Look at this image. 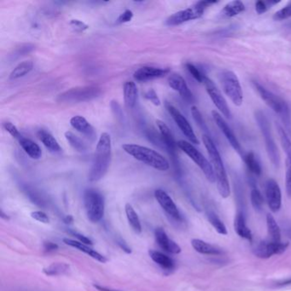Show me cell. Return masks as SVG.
I'll list each match as a JSON object with an SVG mask.
<instances>
[{
  "instance_id": "cell-1",
  "label": "cell",
  "mask_w": 291,
  "mask_h": 291,
  "mask_svg": "<svg viewBox=\"0 0 291 291\" xmlns=\"http://www.w3.org/2000/svg\"><path fill=\"white\" fill-rule=\"evenodd\" d=\"M111 150L110 135L107 133H102L97 142L93 163L88 176L91 182H97L107 173L111 161Z\"/></svg>"
},
{
  "instance_id": "cell-2",
  "label": "cell",
  "mask_w": 291,
  "mask_h": 291,
  "mask_svg": "<svg viewBox=\"0 0 291 291\" xmlns=\"http://www.w3.org/2000/svg\"><path fill=\"white\" fill-rule=\"evenodd\" d=\"M202 142L210 156L211 164L215 174L217 189L219 195L223 198H227L230 194V184L219 151L216 147L215 144L212 140V138L209 135L204 134L202 136Z\"/></svg>"
},
{
  "instance_id": "cell-3",
  "label": "cell",
  "mask_w": 291,
  "mask_h": 291,
  "mask_svg": "<svg viewBox=\"0 0 291 291\" xmlns=\"http://www.w3.org/2000/svg\"><path fill=\"white\" fill-rule=\"evenodd\" d=\"M123 149L133 158L159 171H167L170 168L168 161L163 155L150 148L138 144H123Z\"/></svg>"
},
{
  "instance_id": "cell-4",
  "label": "cell",
  "mask_w": 291,
  "mask_h": 291,
  "mask_svg": "<svg viewBox=\"0 0 291 291\" xmlns=\"http://www.w3.org/2000/svg\"><path fill=\"white\" fill-rule=\"evenodd\" d=\"M255 89L258 92L260 97L273 111L279 115L282 122L284 123L285 129L291 134V109L287 103L281 97L273 93L271 91L262 87L260 84L254 82Z\"/></svg>"
},
{
  "instance_id": "cell-5",
  "label": "cell",
  "mask_w": 291,
  "mask_h": 291,
  "mask_svg": "<svg viewBox=\"0 0 291 291\" xmlns=\"http://www.w3.org/2000/svg\"><path fill=\"white\" fill-rule=\"evenodd\" d=\"M255 119H256L257 124L260 129V132L262 133L263 138L265 139L267 155L269 156V159L273 165L275 166L276 168H278L279 163H280V155H279L277 145L275 144V141H274L273 134H272L269 121L265 114L260 111L255 113Z\"/></svg>"
},
{
  "instance_id": "cell-6",
  "label": "cell",
  "mask_w": 291,
  "mask_h": 291,
  "mask_svg": "<svg viewBox=\"0 0 291 291\" xmlns=\"http://www.w3.org/2000/svg\"><path fill=\"white\" fill-rule=\"evenodd\" d=\"M84 205L87 218L92 223H97L105 215V199L100 192L89 189L84 193Z\"/></svg>"
},
{
  "instance_id": "cell-7",
  "label": "cell",
  "mask_w": 291,
  "mask_h": 291,
  "mask_svg": "<svg viewBox=\"0 0 291 291\" xmlns=\"http://www.w3.org/2000/svg\"><path fill=\"white\" fill-rule=\"evenodd\" d=\"M177 145L201 168L202 173H204L205 176L209 182L211 183L216 182L215 174L214 172L212 164L209 163L204 155H202L198 149H196L193 146V144L187 141L180 140L177 143Z\"/></svg>"
},
{
  "instance_id": "cell-8",
  "label": "cell",
  "mask_w": 291,
  "mask_h": 291,
  "mask_svg": "<svg viewBox=\"0 0 291 291\" xmlns=\"http://www.w3.org/2000/svg\"><path fill=\"white\" fill-rule=\"evenodd\" d=\"M216 1H199L188 9L180 11L170 15L167 19L166 23L168 26H178L189 22L191 20L200 18L204 13L205 10L209 7V5L215 4Z\"/></svg>"
},
{
  "instance_id": "cell-9",
  "label": "cell",
  "mask_w": 291,
  "mask_h": 291,
  "mask_svg": "<svg viewBox=\"0 0 291 291\" xmlns=\"http://www.w3.org/2000/svg\"><path fill=\"white\" fill-rule=\"evenodd\" d=\"M221 85L224 92L236 106H241L244 101V92L237 75L230 70L221 74Z\"/></svg>"
},
{
  "instance_id": "cell-10",
  "label": "cell",
  "mask_w": 291,
  "mask_h": 291,
  "mask_svg": "<svg viewBox=\"0 0 291 291\" xmlns=\"http://www.w3.org/2000/svg\"><path fill=\"white\" fill-rule=\"evenodd\" d=\"M101 89L97 87H83L72 88L60 94L58 100L61 103H79L92 100L100 95Z\"/></svg>"
},
{
  "instance_id": "cell-11",
  "label": "cell",
  "mask_w": 291,
  "mask_h": 291,
  "mask_svg": "<svg viewBox=\"0 0 291 291\" xmlns=\"http://www.w3.org/2000/svg\"><path fill=\"white\" fill-rule=\"evenodd\" d=\"M289 247V243H275L271 240H264L255 245L253 249L254 255L260 259H268L274 255H281Z\"/></svg>"
},
{
  "instance_id": "cell-12",
  "label": "cell",
  "mask_w": 291,
  "mask_h": 291,
  "mask_svg": "<svg viewBox=\"0 0 291 291\" xmlns=\"http://www.w3.org/2000/svg\"><path fill=\"white\" fill-rule=\"evenodd\" d=\"M203 84H204L206 91H207L209 97L211 98V100L213 101L214 105H215L219 112L226 118L230 119L231 117L230 108L228 107L227 101L225 99V97H223V95L221 93V92L219 91V88L217 87L212 79H209V77H207V76L205 77Z\"/></svg>"
},
{
  "instance_id": "cell-13",
  "label": "cell",
  "mask_w": 291,
  "mask_h": 291,
  "mask_svg": "<svg viewBox=\"0 0 291 291\" xmlns=\"http://www.w3.org/2000/svg\"><path fill=\"white\" fill-rule=\"evenodd\" d=\"M166 107L169 114L173 119V121L176 123L177 126H179L180 131L183 133L184 136L186 137L188 140L190 141L191 144H199L198 137L196 136L192 126L187 121L186 118L180 113V110L170 104H167Z\"/></svg>"
},
{
  "instance_id": "cell-14",
  "label": "cell",
  "mask_w": 291,
  "mask_h": 291,
  "mask_svg": "<svg viewBox=\"0 0 291 291\" xmlns=\"http://www.w3.org/2000/svg\"><path fill=\"white\" fill-rule=\"evenodd\" d=\"M277 132L280 138L281 145L284 149V153L286 155L285 160V186L288 196L291 197V140L288 135L287 132L280 126H277Z\"/></svg>"
},
{
  "instance_id": "cell-15",
  "label": "cell",
  "mask_w": 291,
  "mask_h": 291,
  "mask_svg": "<svg viewBox=\"0 0 291 291\" xmlns=\"http://www.w3.org/2000/svg\"><path fill=\"white\" fill-rule=\"evenodd\" d=\"M266 197L271 211L277 213L282 205V193L278 184L274 180H268L266 184Z\"/></svg>"
},
{
  "instance_id": "cell-16",
  "label": "cell",
  "mask_w": 291,
  "mask_h": 291,
  "mask_svg": "<svg viewBox=\"0 0 291 291\" xmlns=\"http://www.w3.org/2000/svg\"><path fill=\"white\" fill-rule=\"evenodd\" d=\"M212 116L216 125L219 127V130L223 133L227 141L230 144V146L233 148L237 153L242 154V147L240 143H239V141L237 140V137L234 134L232 130L230 129V126L227 125V123H226V121L224 120L223 117L215 110H213Z\"/></svg>"
},
{
  "instance_id": "cell-17",
  "label": "cell",
  "mask_w": 291,
  "mask_h": 291,
  "mask_svg": "<svg viewBox=\"0 0 291 291\" xmlns=\"http://www.w3.org/2000/svg\"><path fill=\"white\" fill-rule=\"evenodd\" d=\"M155 198L159 204L162 207V209L165 211L169 216L176 220H181V214L179 209L177 208L176 204L174 203L173 199L169 197V195L163 190H156L155 191Z\"/></svg>"
},
{
  "instance_id": "cell-18",
  "label": "cell",
  "mask_w": 291,
  "mask_h": 291,
  "mask_svg": "<svg viewBox=\"0 0 291 291\" xmlns=\"http://www.w3.org/2000/svg\"><path fill=\"white\" fill-rule=\"evenodd\" d=\"M169 68H159L154 67H142L134 73L133 77L138 81H147L151 79H158L168 74Z\"/></svg>"
},
{
  "instance_id": "cell-19",
  "label": "cell",
  "mask_w": 291,
  "mask_h": 291,
  "mask_svg": "<svg viewBox=\"0 0 291 291\" xmlns=\"http://www.w3.org/2000/svg\"><path fill=\"white\" fill-rule=\"evenodd\" d=\"M168 84L169 87L178 92L184 100L187 102H192L194 100L192 92L189 89L185 80L182 76L177 74H173L172 76H169Z\"/></svg>"
},
{
  "instance_id": "cell-20",
  "label": "cell",
  "mask_w": 291,
  "mask_h": 291,
  "mask_svg": "<svg viewBox=\"0 0 291 291\" xmlns=\"http://www.w3.org/2000/svg\"><path fill=\"white\" fill-rule=\"evenodd\" d=\"M155 237L156 243L166 252H168V253L174 254V255L180 254L181 252V248L177 245L175 242L169 238L164 229H162L161 227L156 228L155 231Z\"/></svg>"
},
{
  "instance_id": "cell-21",
  "label": "cell",
  "mask_w": 291,
  "mask_h": 291,
  "mask_svg": "<svg viewBox=\"0 0 291 291\" xmlns=\"http://www.w3.org/2000/svg\"><path fill=\"white\" fill-rule=\"evenodd\" d=\"M63 243L65 245H68V246L73 247V248H77L79 251L87 254V255H89L90 257L93 258L94 260H96L99 262L106 263L108 260L107 258L104 255H101L100 253L94 250L90 247H88L87 245H84L79 241H76V240H72V239H69V238H64Z\"/></svg>"
},
{
  "instance_id": "cell-22",
  "label": "cell",
  "mask_w": 291,
  "mask_h": 291,
  "mask_svg": "<svg viewBox=\"0 0 291 291\" xmlns=\"http://www.w3.org/2000/svg\"><path fill=\"white\" fill-rule=\"evenodd\" d=\"M70 125L74 129L87 137L93 138L95 136L93 127L87 122V119L84 118L81 115H76L70 119Z\"/></svg>"
},
{
  "instance_id": "cell-23",
  "label": "cell",
  "mask_w": 291,
  "mask_h": 291,
  "mask_svg": "<svg viewBox=\"0 0 291 291\" xmlns=\"http://www.w3.org/2000/svg\"><path fill=\"white\" fill-rule=\"evenodd\" d=\"M234 230L239 237L247 239L248 241H251V230L247 227L245 215L242 212H237L236 214L234 219Z\"/></svg>"
},
{
  "instance_id": "cell-24",
  "label": "cell",
  "mask_w": 291,
  "mask_h": 291,
  "mask_svg": "<svg viewBox=\"0 0 291 291\" xmlns=\"http://www.w3.org/2000/svg\"><path fill=\"white\" fill-rule=\"evenodd\" d=\"M156 126L158 127L164 144L168 147L169 150L175 151V149H176L178 145H177V143L174 140L173 134L171 133V130L168 126V125L165 123H163L161 120H156Z\"/></svg>"
},
{
  "instance_id": "cell-25",
  "label": "cell",
  "mask_w": 291,
  "mask_h": 291,
  "mask_svg": "<svg viewBox=\"0 0 291 291\" xmlns=\"http://www.w3.org/2000/svg\"><path fill=\"white\" fill-rule=\"evenodd\" d=\"M18 140L21 147L25 151L26 154L31 158L37 160L42 156V151L36 143H34L31 139L26 138L24 137H22Z\"/></svg>"
},
{
  "instance_id": "cell-26",
  "label": "cell",
  "mask_w": 291,
  "mask_h": 291,
  "mask_svg": "<svg viewBox=\"0 0 291 291\" xmlns=\"http://www.w3.org/2000/svg\"><path fill=\"white\" fill-rule=\"evenodd\" d=\"M191 245L196 251L202 255H218L222 253L219 248L201 239H192Z\"/></svg>"
},
{
  "instance_id": "cell-27",
  "label": "cell",
  "mask_w": 291,
  "mask_h": 291,
  "mask_svg": "<svg viewBox=\"0 0 291 291\" xmlns=\"http://www.w3.org/2000/svg\"><path fill=\"white\" fill-rule=\"evenodd\" d=\"M124 100L126 106L132 108L135 106L138 99V88L136 84L133 81H126L123 87Z\"/></svg>"
},
{
  "instance_id": "cell-28",
  "label": "cell",
  "mask_w": 291,
  "mask_h": 291,
  "mask_svg": "<svg viewBox=\"0 0 291 291\" xmlns=\"http://www.w3.org/2000/svg\"><path fill=\"white\" fill-rule=\"evenodd\" d=\"M149 255L151 256L153 261H155L159 266H162L163 269L173 270L174 268V261L168 255L162 254L161 252L151 249L149 250Z\"/></svg>"
},
{
  "instance_id": "cell-29",
  "label": "cell",
  "mask_w": 291,
  "mask_h": 291,
  "mask_svg": "<svg viewBox=\"0 0 291 291\" xmlns=\"http://www.w3.org/2000/svg\"><path fill=\"white\" fill-rule=\"evenodd\" d=\"M38 137L44 145L51 152H59L61 151L58 141L50 133H47L45 130H40L38 132Z\"/></svg>"
},
{
  "instance_id": "cell-30",
  "label": "cell",
  "mask_w": 291,
  "mask_h": 291,
  "mask_svg": "<svg viewBox=\"0 0 291 291\" xmlns=\"http://www.w3.org/2000/svg\"><path fill=\"white\" fill-rule=\"evenodd\" d=\"M266 226H267V230H268V235H269V240L275 242V243L281 242L280 227H278L277 221L275 220L274 217L270 214L266 215Z\"/></svg>"
},
{
  "instance_id": "cell-31",
  "label": "cell",
  "mask_w": 291,
  "mask_h": 291,
  "mask_svg": "<svg viewBox=\"0 0 291 291\" xmlns=\"http://www.w3.org/2000/svg\"><path fill=\"white\" fill-rule=\"evenodd\" d=\"M245 11V5L242 1L234 0L225 5L221 14L227 17H234Z\"/></svg>"
},
{
  "instance_id": "cell-32",
  "label": "cell",
  "mask_w": 291,
  "mask_h": 291,
  "mask_svg": "<svg viewBox=\"0 0 291 291\" xmlns=\"http://www.w3.org/2000/svg\"><path fill=\"white\" fill-rule=\"evenodd\" d=\"M125 211H126V217L128 219L130 226L133 228V230L137 234H140L142 232V227H141L140 219L136 211L134 210L133 206L130 203H126L125 206Z\"/></svg>"
},
{
  "instance_id": "cell-33",
  "label": "cell",
  "mask_w": 291,
  "mask_h": 291,
  "mask_svg": "<svg viewBox=\"0 0 291 291\" xmlns=\"http://www.w3.org/2000/svg\"><path fill=\"white\" fill-rule=\"evenodd\" d=\"M33 68V63L31 61H24L19 63L15 68L12 70V72L10 75V79H15L22 78L26 75H28L29 72L32 71Z\"/></svg>"
},
{
  "instance_id": "cell-34",
  "label": "cell",
  "mask_w": 291,
  "mask_h": 291,
  "mask_svg": "<svg viewBox=\"0 0 291 291\" xmlns=\"http://www.w3.org/2000/svg\"><path fill=\"white\" fill-rule=\"evenodd\" d=\"M69 266L63 262L52 263L51 265L44 268L43 273L46 276H60L68 273Z\"/></svg>"
},
{
  "instance_id": "cell-35",
  "label": "cell",
  "mask_w": 291,
  "mask_h": 291,
  "mask_svg": "<svg viewBox=\"0 0 291 291\" xmlns=\"http://www.w3.org/2000/svg\"><path fill=\"white\" fill-rule=\"evenodd\" d=\"M207 217L209 219V223L212 225L213 227L215 229L216 231L220 235H227V229L222 220L219 219V216L213 211L207 213Z\"/></svg>"
},
{
  "instance_id": "cell-36",
  "label": "cell",
  "mask_w": 291,
  "mask_h": 291,
  "mask_svg": "<svg viewBox=\"0 0 291 291\" xmlns=\"http://www.w3.org/2000/svg\"><path fill=\"white\" fill-rule=\"evenodd\" d=\"M245 162L248 170L254 173L255 175L259 176L261 173V167L260 165L259 162L255 158V155L253 152H249L245 155Z\"/></svg>"
},
{
  "instance_id": "cell-37",
  "label": "cell",
  "mask_w": 291,
  "mask_h": 291,
  "mask_svg": "<svg viewBox=\"0 0 291 291\" xmlns=\"http://www.w3.org/2000/svg\"><path fill=\"white\" fill-rule=\"evenodd\" d=\"M65 138L66 139L68 140L69 144L72 146L76 151H79V152H84V151H87V146L86 144H84L79 137L76 136L74 133L71 132H66L65 133Z\"/></svg>"
},
{
  "instance_id": "cell-38",
  "label": "cell",
  "mask_w": 291,
  "mask_h": 291,
  "mask_svg": "<svg viewBox=\"0 0 291 291\" xmlns=\"http://www.w3.org/2000/svg\"><path fill=\"white\" fill-rule=\"evenodd\" d=\"M250 199H251L252 206L254 207V209L256 211L261 210L264 199H263L261 192L257 188H254L252 190L251 193H250Z\"/></svg>"
},
{
  "instance_id": "cell-39",
  "label": "cell",
  "mask_w": 291,
  "mask_h": 291,
  "mask_svg": "<svg viewBox=\"0 0 291 291\" xmlns=\"http://www.w3.org/2000/svg\"><path fill=\"white\" fill-rule=\"evenodd\" d=\"M291 16V2L289 4L284 6V8H282L281 10L277 11L274 15H273V19L275 21H283L285 19L290 18Z\"/></svg>"
},
{
  "instance_id": "cell-40",
  "label": "cell",
  "mask_w": 291,
  "mask_h": 291,
  "mask_svg": "<svg viewBox=\"0 0 291 291\" xmlns=\"http://www.w3.org/2000/svg\"><path fill=\"white\" fill-rule=\"evenodd\" d=\"M185 66H186L187 70L190 72V74L192 76V77H193L197 81H198L199 83H203L205 77H206V76H205L203 73L201 72L196 66L191 64V63H187Z\"/></svg>"
},
{
  "instance_id": "cell-41",
  "label": "cell",
  "mask_w": 291,
  "mask_h": 291,
  "mask_svg": "<svg viewBox=\"0 0 291 291\" xmlns=\"http://www.w3.org/2000/svg\"><path fill=\"white\" fill-rule=\"evenodd\" d=\"M191 115L194 118L195 122L197 123L198 126L201 127V129L204 130V131H208V127L206 126V124L204 123V120L202 118V115H201V113L199 111L198 107L196 106H192L191 107Z\"/></svg>"
},
{
  "instance_id": "cell-42",
  "label": "cell",
  "mask_w": 291,
  "mask_h": 291,
  "mask_svg": "<svg viewBox=\"0 0 291 291\" xmlns=\"http://www.w3.org/2000/svg\"><path fill=\"white\" fill-rule=\"evenodd\" d=\"M4 128L15 138L20 139L22 137L21 135V133H19L18 129L16 128V126H14L11 123H4Z\"/></svg>"
},
{
  "instance_id": "cell-43",
  "label": "cell",
  "mask_w": 291,
  "mask_h": 291,
  "mask_svg": "<svg viewBox=\"0 0 291 291\" xmlns=\"http://www.w3.org/2000/svg\"><path fill=\"white\" fill-rule=\"evenodd\" d=\"M31 217L37 221H40L41 223L48 224L50 222V219L46 213L43 211H34L31 213Z\"/></svg>"
},
{
  "instance_id": "cell-44",
  "label": "cell",
  "mask_w": 291,
  "mask_h": 291,
  "mask_svg": "<svg viewBox=\"0 0 291 291\" xmlns=\"http://www.w3.org/2000/svg\"><path fill=\"white\" fill-rule=\"evenodd\" d=\"M70 26L76 32H84L88 29V25H87L85 22H81L79 20H71Z\"/></svg>"
},
{
  "instance_id": "cell-45",
  "label": "cell",
  "mask_w": 291,
  "mask_h": 291,
  "mask_svg": "<svg viewBox=\"0 0 291 291\" xmlns=\"http://www.w3.org/2000/svg\"><path fill=\"white\" fill-rule=\"evenodd\" d=\"M144 97H145V98H147L148 100L151 101V103H153L155 105L159 106V105H161V101L159 99L157 94L155 93V91L153 90V89L148 90L144 93Z\"/></svg>"
},
{
  "instance_id": "cell-46",
  "label": "cell",
  "mask_w": 291,
  "mask_h": 291,
  "mask_svg": "<svg viewBox=\"0 0 291 291\" xmlns=\"http://www.w3.org/2000/svg\"><path fill=\"white\" fill-rule=\"evenodd\" d=\"M133 11L126 10L119 16L118 19H117V23H125V22H130L133 19Z\"/></svg>"
},
{
  "instance_id": "cell-47",
  "label": "cell",
  "mask_w": 291,
  "mask_h": 291,
  "mask_svg": "<svg viewBox=\"0 0 291 291\" xmlns=\"http://www.w3.org/2000/svg\"><path fill=\"white\" fill-rule=\"evenodd\" d=\"M255 11L259 15L264 14L265 12L267 11V5H266V2L264 1H257L256 4H255Z\"/></svg>"
},
{
  "instance_id": "cell-48",
  "label": "cell",
  "mask_w": 291,
  "mask_h": 291,
  "mask_svg": "<svg viewBox=\"0 0 291 291\" xmlns=\"http://www.w3.org/2000/svg\"><path fill=\"white\" fill-rule=\"evenodd\" d=\"M73 234H74V235H75V237L78 239V241L80 242V243H82V244H84V245H93V243H92V241L91 240L90 238H88V237H86V236L81 235V234L77 233V232H74Z\"/></svg>"
},
{
  "instance_id": "cell-49",
  "label": "cell",
  "mask_w": 291,
  "mask_h": 291,
  "mask_svg": "<svg viewBox=\"0 0 291 291\" xmlns=\"http://www.w3.org/2000/svg\"><path fill=\"white\" fill-rule=\"evenodd\" d=\"M44 248L48 252L55 251V250H58V245H56L54 243H51V242H45Z\"/></svg>"
},
{
  "instance_id": "cell-50",
  "label": "cell",
  "mask_w": 291,
  "mask_h": 291,
  "mask_svg": "<svg viewBox=\"0 0 291 291\" xmlns=\"http://www.w3.org/2000/svg\"><path fill=\"white\" fill-rule=\"evenodd\" d=\"M117 244L121 248H123L124 251L126 252V254H131L132 253V249L130 248L129 246L127 245L126 242L124 241L122 238H119L117 239Z\"/></svg>"
},
{
  "instance_id": "cell-51",
  "label": "cell",
  "mask_w": 291,
  "mask_h": 291,
  "mask_svg": "<svg viewBox=\"0 0 291 291\" xmlns=\"http://www.w3.org/2000/svg\"><path fill=\"white\" fill-rule=\"evenodd\" d=\"M94 287L96 288L98 291H117V290H113V289H108V288L100 286V285H97V284H94Z\"/></svg>"
},
{
  "instance_id": "cell-52",
  "label": "cell",
  "mask_w": 291,
  "mask_h": 291,
  "mask_svg": "<svg viewBox=\"0 0 291 291\" xmlns=\"http://www.w3.org/2000/svg\"><path fill=\"white\" fill-rule=\"evenodd\" d=\"M63 221L66 224H72L74 222V218L72 215H67L63 219Z\"/></svg>"
},
{
  "instance_id": "cell-53",
  "label": "cell",
  "mask_w": 291,
  "mask_h": 291,
  "mask_svg": "<svg viewBox=\"0 0 291 291\" xmlns=\"http://www.w3.org/2000/svg\"><path fill=\"white\" fill-rule=\"evenodd\" d=\"M291 284V278H287L286 280L282 281L280 283H278L277 285L278 286H285V285H290Z\"/></svg>"
},
{
  "instance_id": "cell-54",
  "label": "cell",
  "mask_w": 291,
  "mask_h": 291,
  "mask_svg": "<svg viewBox=\"0 0 291 291\" xmlns=\"http://www.w3.org/2000/svg\"><path fill=\"white\" fill-rule=\"evenodd\" d=\"M285 234H286V236L291 240V225L285 227Z\"/></svg>"
},
{
  "instance_id": "cell-55",
  "label": "cell",
  "mask_w": 291,
  "mask_h": 291,
  "mask_svg": "<svg viewBox=\"0 0 291 291\" xmlns=\"http://www.w3.org/2000/svg\"><path fill=\"white\" fill-rule=\"evenodd\" d=\"M0 217H1L2 219H5V220H10V219H11V218H10L7 214H4L3 210H1V212H0Z\"/></svg>"
},
{
  "instance_id": "cell-56",
  "label": "cell",
  "mask_w": 291,
  "mask_h": 291,
  "mask_svg": "<svg viewBox=\"0 0 291 291\" xmlns=\"http://www.w3.org/2000/svg\"></svg>"
}]
</instances>
